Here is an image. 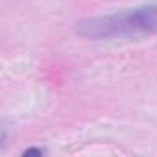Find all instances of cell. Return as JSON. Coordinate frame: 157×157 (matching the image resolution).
I'll return each instance as SVG.
<instances>
[{
  "label": "cell",
  "instance_id": "obj_1",
  "mask_svg": "<svg viewBox=\"0 0 157 157\" xmlns=\"http://www.w3.org/2000/svg\"><path fill=\"white\" fill-rule=\"evenodd\" d=\"M76 33L91 41H135L157 35V0L82 19L76 24Z\"/></svg>",
  "mask_w": 157,
  "mask_h": 157
},
{
  "label": "cell",
  "instance_id": "obj_2",
  "mask_svg": "<svg viewBox=\"0 0 157 157\" xmlns=\"http://www.w3.org/2000/svg\"><path fill=\"white\" fill-rule=\"evenodd\" d=\"M46 150L44 148H28L24 150V155H44Z\"/></svg>",
  "mask_w": 157,
  "mask_h": 157
}]
</instances>
